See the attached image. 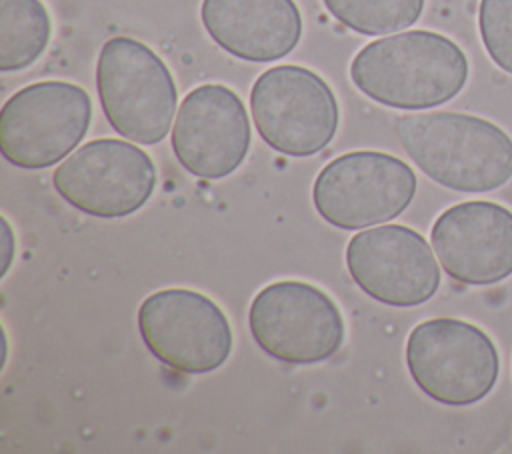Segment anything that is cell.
<instances>
[{"label":"cell","mask_w":512,"mask_h":454,"mask_svg":"<svg viewBox=\"0 0 512 454\" xmlns=\"http://www.w3.org/2000/svg\"><path fill=\"white\" fill-rule=\"evenodd\" d=\"M54 190L76 210L96 218H124L140 210L156 188V166L136 144L96 138L82 144L52 174Z\"/></svg>","instance_id":"cell-10"},{"label":"cell","mask_w":512,"mask_h":454,"mask_svg":"<svg viewBox=\"0 0 512 454\" xmlns=\"http://www.w3.org/2000/svg\"><path fill=\"white\" fill-rule=\"evenodd\" d=\"M250 110L260 138L294 158L324 150L340 122L338 100L328 82L296 64L264 70L252 84Z\"/></svg>","instance_id":"cell-6"},{"label":"cell","mask_w":512,"mask_h":454,"mask_svg":"<svg viewBox=\"0 0 512 454\" xmlns=\"http://www.w3.org/2000/svg\"><path fill=\"white\" fill-rule=\"evenodd\" d=\"M326 10L346 28L380 36L400 32L418 22L424 0H322Z\"/></svg>","instance_id":"cell-16"},{"label":"cell","mask_w":512,"mask_h":454,"mask_svg":"<svg viewBox=\"0 0 512 454\" xmlns=\"http://www.w3.org/2000/svg\"><path fill=\"white\" fill-rule=\"evenodd\" d=\"M2 252H4V262H2L0 276H6V272L12 264V256H14V236H12V228L6 218H2Z\"/></svg>","instance_id":"cell-18"},{"label":"cell","mask_w":512,"mask_h":454,"mask_svg":"<svg viewBox=\"0 0 512 454\" xmlns=\"http://www.w3.org/2000/svg\"><path fill=\"white\" fill-rule=\"evenodd\" d=\"M410 160L456 192H490L512 178V138L498 124L464 112H416L394 122Z\"/></svg>","instance_id":"cell-2"},{"label":"cell","mask_w":512,"mask_h":454,"mask_svg":"<svg viewBox=\"0 0 512 454\" xmlns=\"http://www.w3.org/2000/svg\"><path fill=\"white\" fill-rule=\"evenodd\" d=\"M258 348L284 364H318L344 342V318L336 302L314 284L278 280L264 286L248 310Z\"/></svg>","instance_id":"cell-8"},{"label":"cell","mask_w":512,"mask_h":454,"mask_svg":"<svg viewBox=\"0 0 512 454\" xmlns=\"http://www.w3.org/2000/svg\"><path fill=\"white\" fill-rule=\"evenodd\" d=\"M478 30L492 62L512 74V0H480Z\"/></svg>","instance_id":"cell-17"},{"label":"cell","mask_w":512,"mask_h":454,"mask_svg":"<svg viewBox=\"0 0 512 454\" xmlns=\"http://www.w3.org/2000/svg\"><path fill=\"white\" fill-rule=\"evenodd\" d=\"M90 120L92 100L82 86L64 80L28 84L0 110L2 156L24 170L54 166L82 142Z\"/></svg>","instance_id":"cell-5"},{"label":"cell","mask_w":512,"mask_h":454,"mask_svg":"<svg viewBox=\"0 0 512 454\" xmlns=\"http://www.w3.org/2000/svg\"><path fill=\"white\" fill-rule=\"evenodd\" d=\"M416 174L400 158L356 150L330 160L314 178L312 202L332 226L360 230L398 218L414 200Z\"/></svg>","instance_id":"cell-7"},{"label":"cell","mask_w":512,"mask_h":454,"mask_svg":"<svg viewBox=\"0 0 512 454\" xmlns=\"http://www.w3.org/2000/svg\"><path fill=\"white\" fill-rule=\"evenodd\" d=\"M138 330L162 364L184 374L212 372L232 352V328L222 308L188 288L146 296L138 306Z\"/></svg>","instance_id":"cell-9"},{"label":"cell","mask_w":512,"mask_h":454,"mask_svg":"<svg viewBox=\"0 0 512 454\" xmlns=\"http://www.w3.org/2000/svg\"><path fill=\"white\" fill-rule=\"evenodd\" d=\"M468 58L448 36L408 30L378 38L350 64L354 86L378 104L426 110L450 102L468 80Z\"/></svg>","instance_id":"cell-1"},{"label":"cell","mask_w":512,"mask_h":454,"mask_svg":"<svg viewBox=\"0 0 512 454\" xmlns=\"http://www.w3.org/2000/svg\"><path fill=\"white\" fill-rule=\"evenodd\" d=\"M354 284L370 298L410 308L428 302L440 286V268L426 238L402 224L362 230L346 244Z\"/></svg>","instance_id":"cell-11"},{"label":"cell","mask_w":512,"mask_h":454,"mask_svg":"<svg viewBox=\"0 0 512 454\" xmlns=\"http://www.w3.org/2000/svg\"><path fill=\"white\" fill-rule=\"evenodd\" d=\"M250 120L240 96L224 84L190 90L172 126V150L186 172L218 180L232 174L250 148Z\"/></svg>","instance_id":"cell-12"},{"label":"cell","mask_w":512,"mask_h":454,"mask_svg":"<svg viewBox=\"0 0 512 454\" xmlns=\"http://www.w3.org/2000/svg\"><path fill=\"white\" fill-rule=\"evenodd\" d=\"M200 18L222 50L246 62L288 56L304 28L294 0H202Z\"/></svg>","instance_id":"cell-14"},{"label":"cell","mask_w":512,"mask_h":454,"mask_svg":"<svg viewBox=\"0 0 512 454\" xmlns=\"http://www.w3.org/2000/svg\"><path fill=\"white\" fill-rule=\"evenodd\" d=\"M50 14L40 0H0V70L32 66L50 42Z\"/></svg>","instance_id":"cell-15"},{"label":"cell","mask_w":512,"mask_h":454,"mask_svg":"<svg viewBox=\"0 0 512 454\" xmlns=\"http://www.w3.org/2000/svg\"><path fill=\"white\" fill-rule=\"evenodd\" d=\"M406 366L428 398L446 406H470L496 386L500 356L492 338L476 324L432 318L410 330Z\"/></svg>","instance_id":"cell-4"},{"label":"cell","mask_w":512,"mask_h":454,"mask_svg":"<svg viewBox=\"0 0 512 454\" xmlns=\"http://www.w3.org/2000/svg\"><path fill=\"white\" fill-rule=\"evenodd\" d=\"M430 240L444 272L468 286H492L512 276V210L470 200L446 208Z\"/></svg>","instance_id":"cell-13"},{"label":"cell","mask_w":512,"mask_h":454,"mask_svg":"<svg viewBox=\"0 0 512 454\" xmlns=\"http://www.w3.org/2000/svg\"><path fill=\"white\" fill-rule=\"evenodd\" d=\"M96 90L108 124L120 136L146 146L166 138L178 90L150 46L128 36L106 40L96 62Z\"/></svg>","instance_id":"cell-3"}]
</instances>
